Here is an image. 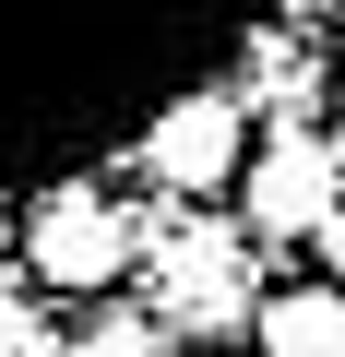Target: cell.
<instances>
[{
  "label": "cell",
  "instance_id": "obj_1",
  "mask_svg": "<svg viewBox=\"0 0 345 357\" xmlns=\"http://www.w3.org/2000/svg\"><path fill=\"white\" fill-rule=\"evenodd\" d=\"M155 286H167V321H191V333H238L262 298H250V250L227 238V227H167L155 238Z\"/></svg>",
  "mask_w": 345,
  "mask_h": 357
},
{
  "label": "cell",
  "instance_id": "obj_2",
  "mask_svg": "<svg viewBox=\"0 0 345 357\" xmlns=\"http://www.w3.org/2000/svg\"><path fill=\"white\" fill-rule=\"evenodd\" d=\"M24 250H36V286L95 298V286H119V274H131V250H143V238H131V215H119L107 191H48Z\"/></svg>",
  "mask_w": 345,
  "mask_h": 357
},
{
  "label": "cell",
  "instance_id": "obj_7",
  "mask_svg": "<svg viewBox=\"0 0 345 357\" xmlns=\"http://www.w3.org/2000/svg\"><path fill=\"white\" fill-rule=\"evenodd\" d=\"M309 250H321V274H333V286H345V203H333V215H321V227H309Z\"/></svg>",
  "mask_w": 345,
  "mask_h": 357
},
{
  "label": "cell",
  "instance_id": "obj_5",
  "mask_svg": "<svg viewBox=\"0 0 345 357\" xmlns=\"http://www.w3.org/2000/svg\"><path fill=\"white\" fill-rule=\"evenodd\" d=\"M262 357H345V286H286L250 310Z\"/></svg>",
  "mask_w": 345,
  "mask_h": 357
},
{
  "label": "cell",
  "instance_id": "obj_8",
  "mask_svg": "<svg viewBox=\"0 0 345 357\" xmlns=\"http://www.w3.org/2000/svg\"><path fill=\"white\" fill-rule=\"evenodd\" d=\"M24 345H36V333H24V298L0 286V357H24Z\"/></svg>",
  "mask_w": 345,
  "mask_h": 357
},
{
  "label": "cell",
  "instance_id": "obj_4",
  "mask_svg": "<svg viewBox=\"0 0 345 357\" xmlns=\"http://www.w3.org/2000/svg\"><path fill=\"white\" fill-rule=\"evenodd\" d=\"M238 96H179V107H167L155 131H143V178H155V191H227V178H238Z\"/></svg>",
  "mask_w": 345,
  "mask_h": 357
},
{
  "label": "cell",
  "instance_id": "obj_6",
  "mask_svg": "<svg viewBox=\"0 0 345 357\" xmlns=\"http://www.w3.org/2000/svg\"><path fill=\"white\" fill-rule=\"evenodd\" d=\"M72 357H167V321H155V310H95Z\"/></svg>",
  "mask_w": 345,
  "mask_h": 357
},
{
  "label": "cell",
  "instance_id": "obj_9",
  "mask_svg": "<svg viewBox=\"0 0 345 357\" xmlns=\"http://www.w3.org/2000/svg\"><path fill=\"white\" fill-rule=\"evenodd\" d=\"M321 155H333V191H345V131H321Z\"/></svg>",
  "mask_w": 345,
  "mask_h": 357
},
{
  "label": "cell",
  "instance_id": "obj_3",
  "mask_svg": "<svg viewBox=\"0 0 345 357\" xmlns=\"http://www.w3.org/2000/svg\"><path fill=\"white\" fill-rule=\"evenodd\" d=\"M238 203H250V238H309L345 191H333V155H321V131H274L262 155H238Z\"/></svg>",
  "mask_w": 345,
  "mask_h": 357
}]
</instances>
